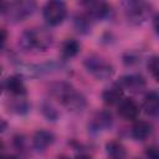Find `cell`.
Returning <instances> with one entry per match:
<instances>
[{"label": "cell", "instance_id": "1", "mask_svg": "<svg viewBox=\"0 0 159 159\" xmlns=\"http://www.w3.org/2000/svg\"><path fill=\"white\" fill-rule=\"evenodd\" d=\"M51 94L70 112L80 113L87 107L86 97L77 91L71 83L67 82H55L50 87Z\"/></svg>", "mask_w": 159, "mask_h": 159}, {"label": "cell", "instance_id": "2", "mask_svg": "<svg viewBox=\"0 0 159 159\" xmlns=\"http://www.w3.org/2000/svg\"><path fill=\"white\" fill-rule=\"evenodd\" d=\"M19 45L24 51H46L52 45V35L42 27L27 29L21 34Z\"/></svg>", "mask_w": 159, "mask_h": 159}, {"label": "cell", "instance_id": "3", "mask_svg": "<svg viewBox=\"0 0 159 159\" xmlns=\"http://www.w3.org/2000/svg\"><path fill=\"white\" fill-rule=\"evenodd\" d=\"M122 9L128 22L135 26L144 24L153 12V7L147 0H122Z\"/></svg>", "mask_w": 159, "mask_h": 159}, {"label": "cell", "instance_id": "4", "mask_svg": "<svg viewBox=\"0 0 159 159\" xmlns=\"http://www.w3.org/2000/svg\"><path fill=\"white\" fill-rule=\"evenodd\" d=\"M37 7L35 0H12L5 6L4 14L7 21L20 22L30 17Z\"/></svg>", "mask_w": 159, "mask_h": 159}, {"label": "cell", "instance_id": "5", "mask_svg": "<svg viewBox=\"0 0 159 159\" xmlns=\"http://www.w3.org/2000/svg\"><path fill=\"white\" fill-rule=\"evenodd\" d=\"M83 65L88 73H91L94 78L101 81L109 80L114 75V67L108 61H106L104 58L97 55H91L86 57Z\"/></svg>", "mask_w": 159, "mask_h": 159}, {"label": "cell", "instance_id": "6", "mask_svg": "<svg viewBox=\"0 0 159 159\" xmlns=\"http://www.w3.org/2000/svg\"><path fill=\"white\" fill-rule=\"evenodd\" d=\"M66 14H67L66 5L61 0H51V1L46 2V5L43 6V10H42L43 19L51 26L60 25L65 20Z\"/></svg>", "mask_w": 159, "mask_h": 159}, {"label": "cell", "instance_id": "7", "mask_svg": "<svg viewBox=\"0 0 159 159\" xmlns=\"http://www.w3.org/2000/svg\"><path fill=\"white\" fill-rule=\"evenodd\" d=\"M113 124V117L107 111H99L93 114L88 123V129L93 134H98L108 130Z\"/></svg>", "mask_w": 159, "mask_h": 159}, {"label": "cell", "instance_id": "8", "mask_svg": "<svg viewBox=\"0 0 159 159\" xmlns=\"http://www.w3.org/2000/svg\"><path fill=\"white\" fill-rule=\"evenodd\" d=\"M87 15L94 20H102L109 14V5L106 0H83Z\"/></svg>", "mask_w": 159, "mask_h": 159}, {"label": "cell", "instance_id": "9", "mask_svg": "<svg viewBox=\"0 0 159 159\" xmlns=\"http://www.w3.org/2000/svg\"><path fill=\"white\" fill-rule=\"evenodd\" d=\"M118 84L123 89L125 88V89H129L130 92H142L145 88L147 82H145V78L142 75L130 73V75L122 76L118 81Z\"/></svg>", "mask_w": 159, "mask_h": 159}, {"label": "cell", "instance_id": "10", "mask_svg": "<svg viewBox=\"0 0 159 159\" xmlns=\"http://www.w3.org/2000/svg\"><path fill=\"white\" fill-rule=\"evenodd\" d=\"M140 113L138 103L132 98H122L118 102V114L125 120H134Z\"/></svg>", "mask_w": 159, "mask_h": 159}, {"label": "cell", "instance_id": "11", "mask_svg": "<svg viewBox=\"0 0 159 159\" xmlns=\"http://www.w3.org/2000/svg\"><path fill=\"white\" fill-rule=\"evenodd\" d=\"M53 142L55 135L51 132L46 129H40L32 137V148L36 153H43Z\"/></svg>", "mask_w": 159, "mask_h": 159}, {"label": "cell", "instance_id": "12", "mask_svg": "<svg viewBox=\"0 0 159 159\" xmlns=\"http://www.w3.org/2000/svg\"><path fill=\"white\" fill-rule=\"evenodd\" d=\"M123 98V88L116 83L108 88H106L102 93V99L107 106H114L118 104V102Z\"/></svg>", "mask_w": 159, "mask_h": 159}, {"label": "cell", "instance_id": "13", "mask_svg": "<svg viewBox=\"0 0 159 159\" xmlns=\"http://www.w3.org/2000/svg\"><path fill=\"white\" fill-rule=\"evenodd\" d=\"M153 132V127L149 122H145V120H138L133 124L132 127V130H130V134L132 137L135 139V140H145L148 137H150Z\"/></svg>", "mask_w": 159, "mask_h": 159}, {"label": "cell", "instance_id": "14", "mask_svg": "<svg viewBox=\"0 0 159 159\" xmlns=\"http://www.w3.org/2000/svg\"><path fill=\"white\" fill-rule=\"evenodd\" d=\"M5 87H6L9 93H11L12 96H16V97H21L26 93L25 83L21 80V77L17 76V75L7 77L6 82H5Z\"/></svg>", "mask_w": 159, "mask_h": 159}, {"label": "cell", "instance_id": "15", "mask_svg": "<svg viewBox=\"0 0 159 159\" xmlns=\"http://www.w3.org/2000/svg\"><path fill=\"white\" fill-rule=\"evenodd\" d=\"M143 109L148 116L158 117V114H159V96L155 91H150L144 97Z\"/></svg>", "mask_w": 159, "mask_h": 159}, {"label": "cell", "instance_id": "16", "mask_svg": "<svg viewBox=\"0 0 159 159\" xmlns=\"http://www.w3.org/2000/svg\"><path fill=\"white\" fill-rule=\"evenodd\" d=\"M106 153L108 157L114 159H120L127 155L124 145L118 140H111L106 144Z\"/></svg>", "mask_w": 159, "mask_h": 159}, {"label": "cell", "instance_id": "17", "mask_svg": "<svg viewBox=\"0 0 159 159\" xmlns=\"http://www.w3.org/2000/svg\"><path fill=\"white\" fill-rule=\"evenodd\" d=\"M80 51V43L75 39H67L62 43V55L65 58L75 57Z\"/></svg>", "mask_w": 159, "mask_h": 159}, {"label": "cell", "instance_id": "18", "mask_svg": "<svg viewBox=\"0 0 159 159\" xmlns=\"http://www.w3.org/2000/svg\"><path fill=\"white\" fill-rule=\"evenodd\" d=\"M91 17L88 15H80L75 17V27L81 34H88L91 31Z\"/></svg>", "mask_w": 159, "mask_h": 159}, {"label": "cell", "instance_id": "19", "mask_svg": "<svg viewBox=\"0 0 159 159\" xmlns=\"http://www.w3.org/2000/svg\"><path fill=\"white\" fill-rule=\"evenodd\" d=\"M11 109L17 114H24V113L29 112L30 106L25 99H17L16 102H14L11 104Z\"/></svg>", "mask_w": 159, "mask_h": 159}, {"label": "cell", "instance_id": "20", "mask_svg": "<svg viewBox=\"0 0 159 159\" xmlns=\"http://www.w3.org/2000/svg\"><path fill=\"white\" fill-rule=\"evenodd\" d=\"M148 71L149 73L153 76V78L155 81H158V72H159V65H158V57L157 56H153L149 58L148 61Z\"/></svg>", "mask_w": 159, "mask_h": 159}, {"label": "cell", "instance_id": "21", "mask_svg": "<svg viewBox=\"0 0 159 159\" xmlns=\"http://www.w3.org/2000/svg\"><path fill=\"white\" fill-rule=\"evenodd\" d=\"M42 113H43V116H45L48 120H56L57 117H58L57 111H56L50 103H43V104H42Z\"/></svg>", "mask_w": 159, "mask_h": 159}, {"label": "cell", "instance_id": "22", "mask_svg": "<svg viewBox=\"0 0 159 159\" xmlns=\"http://www.w3.org/2000/svg\"><path fill=\"white\" fill-rule=\"evenodd\" d=\"M145 155L149 157V158H152V159H157L158 155H159L158 154V149L155 147H148L147 150H145Z\"/></svg>", "mask_w": 159, "mask_h": 159}, {"label": "cell", "instance_id": "23", "mask_svg": "<svg viewBox=\"0 0 159 159\" xmlns=\"http://www.w3.org/2000/svg\"><path fill=\"white\" fill-rule=\"evenodd\" d=\"M6 31L5 30H1L0 29V48L4 46V43H5V40H6Z\"/></svg>", "mask_w": 159, "mask_h": 159}, {"label": "cell", "instance_id": "24", "mask_svg": "<svg viewBox=\"0 0 159 159\" xmlns=\"http://www.w3.org/2000/svg\"><path fill=\"white\" fill-rule=\"evenodd\" d=\"M6 128H7L6 120H4L2 118H0V133H4V132L6 130Z\"/></svg>", "mask_w": 159, "mask_h": 159}, {"label": "cell", "instance_id": "25", "mask_svg": "<svg viewBox=\"0 0 159 159\" xmlns=\"http://www.w3.org/2000/svg\"><path fill=\"white\" fill-rule=\"evenodd\" d=\"M5 6H6V4H5L2 0H0V12H4V10H5Z\"/></svg>", "mask_w": 159, "mask_h": 159}, {"label": "cell", "instance_id": "26", "mask_svg": "<svg viewBox=\"0 0 159 159\" xmlns=\"http://www.w3.org/2000/svg\"><path fill=\"white\" fill-rule=\"evenodd\" d=\"M2 149H4V144L0 142V154H1V152H2Z\"/></svg>", "mask_w": 159, "mask_h": 159}, {"label": "cell", "instance_id": "27", "mask_svg": "<svg viewBox=\"0 0 159 159\" xmlns=\"http://www.w3.org/2000/svg\"><path fill=\"white\" fill-rule=\"evenodd\" d=\"M1 91H2V87H1V84H0V94H1Z\"/></svg>", "mask_w": 159, "mask_h": 159}, {"label": "cell", "instance_id": "28", "mask_svg": "<svg viewBox=\"0 0 159 159\" xmlns=\"http://www.w3.org/2000/svg\"><path fill=\"white\" fill-rule=\"evenodd\" d=\"M0 72H1V68H0Z\"/></svg>", "mask_w": 159, "mask_h": 159}]
</instances>
